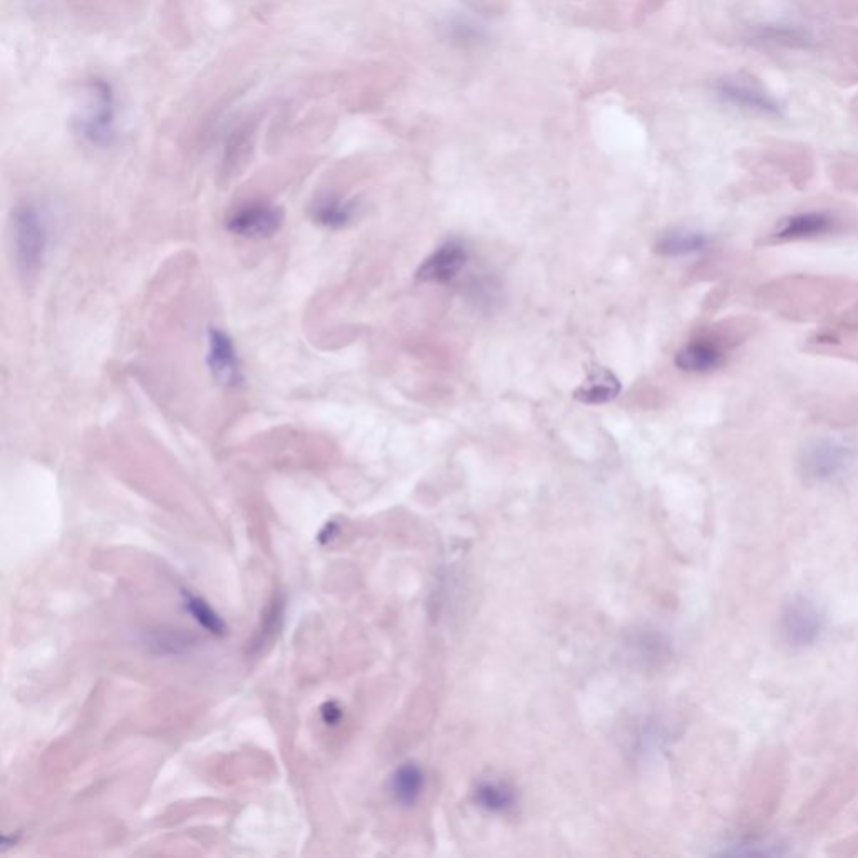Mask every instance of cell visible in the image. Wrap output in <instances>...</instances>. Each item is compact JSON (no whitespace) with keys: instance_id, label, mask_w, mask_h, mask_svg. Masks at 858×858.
<instances>
[{"instance_id":"3957f363","label":"cell","mask_w":858,"mask_h":858,"mask_svg":"<svg viewBox=\"0 0 858 858\" xmlns=\"http://www.w3.org/2000/svg\"><path fill=\"white\" fill-rule=\"evenodd\" d=\"M852 450L840 441L818 438L800 453V471L807 480L827 483L837 480L852 465Z\"/></svg>"},{"instance_id":"2e32d148","label":"cell","mask_w":858,"mask_h":858,"mask_svg":"<svg viewBox=\"0 0 858 858\" xmlns=\"http://www.w3.org/2000/svg\"><path fill=\"white\" fill-rule=\"evenodd\" d=\"M418 778L413 768H404L394 776V793L401 802H413L414 796L418 793Z\"/></svg>"},{"instance_id":"8992f818","label":"cell","mask_w":858,"mask_h":858,"mask_svg":"<svg viewBox=\"0 0 858 858\" xmlns=\"http://www.w3.org/2000/svg\"><path fill=\"white\" fill-rule=\"evenodd\" d=\"M718 94L736 108L770 116L781 114L780 103L751 78L723 79L718 84Z\"/></svg>"},{"instance_id":"8fae6325","label":"cell","mask_w":858,"mask_h":858,"mask_svg":"<svg viewBox=\"0 0 858 858\" xmlns=\"http://www.w3.org/2000/svg\"><path fill=\"white\" fill-rule=\"evenodd\" d=\"M621 381L609 369L599 367L574 391V398L584 404H605L621 394Z\"/></svg>"},{"instance_id":"6da1fadb","label":"cell","mask_w":858,"mask_h":858,"mask_svg":"<svg viewBox=\"0 0 858 858\" xmlns=\"http://www.w3.org/2000/svg\"><path fill=\"white\" fill-rule=\"evenodd\" d=\"M52 225L49 213L27 202L12 217V249L19 274L31 279L42 269L51 247Z\"/></svg>"},{"instance_id":"7a4b0ae2","label":"cell","mask_w":858,"mask_h":858,"mask_svg":"<svg viewBox=\"0 0 858 858\" xmlns=\"http://www.w3.org/2000/svg\"><path fill=\"white\" fill-rule=\"evenodd\" d=\"M825 616L818 605L807 597H793L780 610L778 632L781 641L791 649H808L822 639Z\"/></svg>"},{"instance_id":"9c48e42d","label":"cell","mask_w":858,"mask_h":858,"mask_svg":"<svg viewBox=\"0 0 858 858\" xmlns=\"http://www.w3.org/2000/svg\"><path fill=\"white\" fill-rule=\"evenodd\" d=\"M468 260V252L460 243L450 242L424 260L418 269V280L446 284L460 274Z\"/></svg>"},{"instance_id":"ba28073f","label":"cell","mask_w":858,"mask_h":858,"mask_svg":"<svg viewBox=\"0 0 858 858\" xmlns=\"http://www.w3.org/2000/svg\"><path fill=\"white\" fill-rule=\"evenodd\" d=\"M113 98L106 84L94 86L93 103L81 119V133L96 146H108L114 138Z\"/></svg>"},{"instance_id":"9a60e30c","label":"cell","mask_w":858,"mask_h":858,"mask_svg":"<svg viewBox=\"0 0 858 858\" xmlns=\"http://www.w3.org/2000/svg\"><path fill=\"white\" fill-rule=\"evenodd\" d=\"M756 41L766 44H783V46H805L810 42V34L800 27L793 26H761L753 31Z\"/></svg>"},{"instance_id":"5b68a950","label":"cell","mask_w":858,"mask_h":858,"mask_svg":"<svg viewBox=\"0 0 858 858\" xmlns=\"http://www.w3.org/2000/svg\"><path fill=\"white\" fill-rule=\"evenodd\" d=\"M207 362L213 378L218 383L233 388L242 383V369L238 359L237 347L227 332L212 327L208 331Z\"/></svg>"},{"instance_id":"277c9868","label":"cell","mask_w":858,"mask_h":858,"mask_svg":"<svg viewBox=\"0 0 858 858\" xmlns=\"http://www.w3.org/2000/svg\"><path fill=\"white\" fill-rule=\"evenodd\" d=\"M284 223V213L270 203L250 202L235 208L227 218V230L245 240L274 237Z\"/></svg>"},{"instance_id":"5bb4252c","label":"cell","mask_w":858,"mask_h":858,"mask_svg":"<svg viewBox=\"0 0 858 858\" xmlns=\"http://www.w3.org/2000/svg\"><path fill=\"white\" fill-rule=\"evenodd\" d=\"M183 604L187 612L192 614L193 619L213 636H225L227 634V626L223 622L222 617L218 616L217 612L210 607L207 600L202 597L183 590Z\"/></svg>"},{"instance_id":"52a82bcc","label":"cell","mask_w":858,"mask_h":858,"mask_svg":"<svg viewBox=\"0 0 858 858\" xmlns=\"http://www.w3.org/2000/svg\"><path fill=\"white\" fill-rule=\"evenodd\" d=\"M837 218L832 213L823 210H810V212L793 213L788 217L781 218L771 232V237L778 242H790V240H810V238L823 237L832 233L837 227Z\"/></svg>"},{"instance_id":"30bf717a","label":"cell","mask_w":858,"mask_h":858,"mask_svg":"<svg viewBox=\"0 0 858 858\" xmlns=\"http://www.w3.org/2000/svg\"><path fill=\"white\" fill-rule=\"evenodd\" d=\"M726 361V352L713 339H696L676 354V366L684 373L704 374L716 371Z\"/></svg>"},{"instance_id":"4fadbf2b","label":"cell","mask_w":858,"mask_h":858,"mask_svg":"<svg viewBox=\"0 0 858 858\" xmlns=\"http://www.w3.org/2000/svg\"><path fill=\"white\" fill-rule=\"evenodd\" d=\"M356 208L341 198L322 197L311 205V217L314 222L326 228H342L354 218Z\"/></svg>"},{"instance_id":"7c38bea8","label":"cell","mask_w":858,"mask_h":858,"mask_svg":"<svg viewBox=\"0 0 858 858\" xmlns=\"http://www.w3.org/2000/svg\"><path fill=\"white\" fill-rule=\"evenodd\" d=\"M709 245H711V238L706 233L679 228L659 237L656 242V252L666 257H686V255L701 254L704 250H708Z\"/></svg>"},{"instance_id":"e0dca14e","label":"cell","mask_w":858,"mask_h":858,"mask_svg":"<svg viewBox=\"0 0 858 858\" xmlns=\"http://www.w3.org/2000/svg\"><path fill=\"white\" fill-rule=\"evenodd\" d=\"M339 718H341V709L337 708L336 703H326L322 706V719L327 724L339 723Z\"/></svg>"}]
</instances>
